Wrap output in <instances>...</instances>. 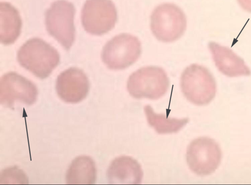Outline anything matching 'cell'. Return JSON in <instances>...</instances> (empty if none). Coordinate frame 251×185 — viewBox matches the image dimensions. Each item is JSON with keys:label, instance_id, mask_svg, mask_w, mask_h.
Wrapping results in <instances>:
<instances>
[{"label": "cell", "instance_id": "cell-1", "mask_svg": "<svg viewBox=\"0 0 251 185\" xmlns=\"http://www.w3.org/2000/svg\"><path fill=\"white\" fill-rule=\"evenodd\" d=\"M19 63L39 78L48 77L58 65L59 54L42 39L33 38L25 42L17 53Z\"/></svg>", "mask_w": 251, "mask_h": 185}, {"label": "cell", "instance_id": "cell-2", "mask_svg": "<svg viewBox=\"0 0 251 185\" xmlns=\"http://www.w3.org/2000/svg\"><path fill=\"white\" fill-rule=\"evenodd\" d=\"M180 86L185 98L198 105L208 104L216 93L213 75L207 68L198 64H192L184 69L181 76Z\"/></svg>", "mask_w": 251, "mask_h": 185}, {"label": "cell", "instance_id": "cell-3", "mask_svg": "<svg viewBox=\"0 0 251 185\" xmlns=\"http://www.w3.org/2000/svg\"><path fill=\"white\" fill-rule=\"evenodd\" d=\"M169 86V79L164 70L158 66L141 68L128 78L127 89L136 99L155 100L163 96Z\"/></svg>", "mask_w": 251, "mask_h": 185}, {"label": "cell", "instance_id": "cell-4", "mask_svg": "<svg viewBox=\"0 0 251 185\" xmlns=\"http://www.w3.org/2000/svg\"><path fill=\"white\" fill-rule=\"evenodd\" d=\"M186 18L183 11L173 3L157 6L151 17V30L156 38L170 42L180 38L186 28Z\"/></svg>", "mask_w": 251, "mask_h": 185}, {"label": "cell", "instance_id": "cell-5", "mask_svg": "<svg viewBox=\"0 0 251 185\" xmlns=\"http://www.w3.org/2000/svg\"><path fill=\"white\" fill-rule=\"evenodd\" d=\"M75 8L66 0L54 1L45 13L47 30L66 50L72 45L75 35Z\"/></svg>", "mask_w": 251, "mask_h": 185}, {"label": "cell", "instance_id": "cell-6", "mask_svg": "<svg viewBox=\"0 0 251 185\" xmlns=\"http://www.w3.org/2000/svg\"><path fill=\"white\" fill-rule=\"evenodd\" d=\"M142 52L139 39L129 34L122 33L109 40L101 52L103 62L109 69L122 70L139 59Z\"/></svg>", "mask_w": 251, "mask_h": 185}, {"label": "cell", "instance_id": "cell-7", "mask_svg": "<svg viewBox=\"0 0 251 185\" xmlns=\"http://www.w3.org/2000/svg\"><path fill=\"white\" fill-rule=\"evenodd\" d=\"M222 151L212 139L200 137L193 140L186 152V161L190 169L200 176L208 175L219 166Z\"/></svg>", "mask_w": 251, "mask_h": 185}, {"label": "cell", "instance_id": "cell-8", "mask_svg": "<svg viewBox=\"0 0 251 185\" xmlns=\"http://www.w3.org/2000/svg\"><path fill=\"white\" fill-rule=\"evenodd\" d=\"M117 20L116 6L111 0H86L81 11L84 29L93 35H100L111 30Z\"/></svg>", "mask_w": 251, "mask_h": 185}, {"label": "cell", "instance_id": "cell-9", "mask_svg": "<svg viewBox=\"0 0 251 185\" xmlns=\"http://www.w3.org/2000/svg\"><path fill=\"white\" fill-rule=\"evenodd\" d=\"M37 95L36 85L22 75L9 72L1 77L0 102L2 105L12 108L16 101L31 105L35 102Z\"/></svg>", "mask_w": 251, "mask_h": 185}, {"label": "cell", "instance_id": "cell-10", "mask_svg": "<svg viewBox=\"0 0 251 185\" xmlns=\"http://www.w3.org/2000/svg\"><path fill=\"white\" fill-rule=\"evenodd\" d=\"M89 82L85 73L77 67H70L62 72L56 81L58 97L67 103L81 102L87 96Z\"/></svg>", "mask_w": 251, "mask_h": 185}, {"label": "cell", "instance_id": "cell-11", "mask_svg": "<svg viewBox=\"0 0 251 185\" xmlns=\"http://www.w3.org/2000/svg\"><path fill=\"white\" fill-rule=\"evenodd\" d=\"M208 48L216 66L224 75L229 77L251 75V70L244 60L229 47L210 41Z\"/></svg>", "mask_w": 251, "mask_h": 185}, {"label": "cell", "instance_id": "cell-12", "mask_svg": "<svg viewBox=\"0 0 251 185\" xmlns=\"http://www.w3.org/2000/svg\"><path fill=\"white\" fill-rule=\"evenodd\" d=\"M143 172L139 163L133 158L122 156L111 163L107 171L111 184L138 185L141 183Z\"/></svg>", "mask_w": 251, "mask_h": 185}, {"label": "cell", "instance_id": "cell-13", "mask_svg": "<svg viewBox=\"0 0 251 185\" xmlns=\"http://www.w3.org/2000/svg\"><path fill=\"white\" fill-rule=\"evenodd\" d=\"M0 41L4 44L13 43L19 36L22 28V19L18 10L11 3H0Z\"/></svg>", "mask_w": 251, "mask_h": 185}, {"label": "cell", "instance_id": "cell-14", "mask_svg": "<svg viewBox=\"0 0 251 185\" xmlns=\"http://www.w3.org/2000/svg\"><path fill=\"white\" fill-rule=\"evenodd\" d=\"M97 179V169L93 160L86 156L75 158L66 175L68 185H93Z\"/></svg>", "mask_w": 251, "mask_h": 185}, {"label": "cell", "instance_id": "cell-15", "mask_svg": "<svg viewBox=\"0 0 251 185\" xmlns=\"http://www.w3.org/2000/svg\"><path fill=\"white\" fill-rule=\"evenodd\" d=\"M144 112L149 124L159 134L177 132L189 121L188 118H169L165 115L157 114L149 105L144 107Z\"/></svg>", "mask_w": 251, "mask_h": 185}, {"label": "cell", "instance_id": "cell-16", "mask_svg": "<svg viewBox=\"0 0 251 185\" xmlns=\"http://www.w3.org/2000/svg\"><path fill=\"white\" fill-rule=\"evenodd\" d=\"M0 184L26 185L28 179L25 172L16 166L3 169L0 174Z\"/></svg>", "mask_w": 251, "mask_h": 185}, {"label": "cell", "instance_id": "cell-17", "mask_svg": "<svg viewBox=\"0 0 251 185\" xmlns=\"http://www.w3.org/2000/svg\"><path fill=\"white\" fill-rule=\"evenodd\" d=\"M237 1L243 9L251 13V0H237Z\"/></svg>", "mask_w": 251, "mask_h": 185}]
</instances>
